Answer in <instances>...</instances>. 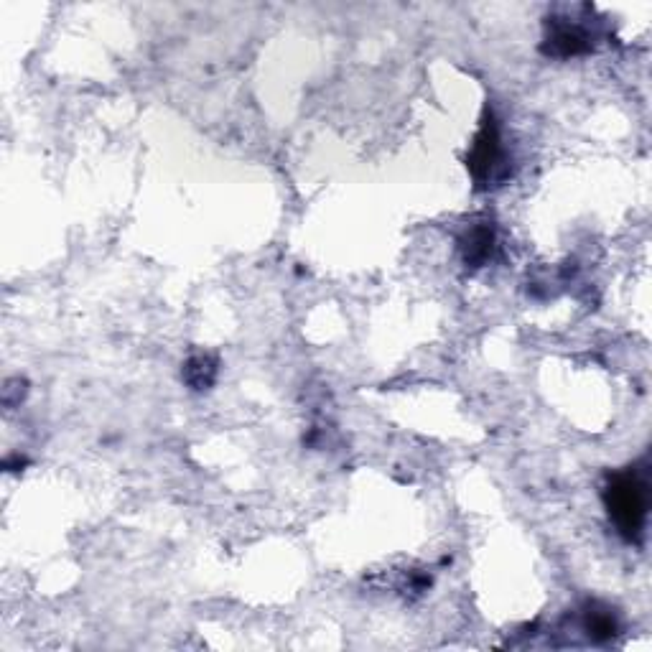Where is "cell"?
Masks as SVG:
<instances>
[{
    "mask_svg": "<svg viewBox=\"0 0 652 652\" xmlns=\"http://www.w3.org/2000/svg\"><path fill=\"white\" fill-rule=\"evenodd\" d=\"M604 507L627 543H640L647 523V482L637 469H622L607 479Z\"/></svg>",
    "mask_w": 652,
    "mask_h": 652,
    "instance_id": "6da1fadb",
    "label": "cell"
},
{
    "mask_svg": "<svg viewBox=\"0 0 652 652\" xmlns=\"http://www.w3.org/2000/svg\"><path fill=\"white\" fill-rule=\"evenodd\" d=\"M467 166L477 186H487L489 181H495L497 169L502 166V143L500 128H497V120L492 113L484 115L482 128H479L472 151L467 156Z\"/></svg>",
    "mask_w": 652,
    "mask_h": 652,
    "instance_id": "7a4b0ae2",
    "label": "cell"
},
{
    "mask_svg": "<svg viewBox=\"0 0 652 652\" xmlns=\"http://www.w3.org/2000/svg\"><path fill=\"white\" fill-rule=\"evenodd\" d=\"M589 49L591 36L581 23L568 21V18L548 23V36L546 44H543V51H546L548 57H579V54H584Z\"/></svg>",
    "mask_w": 652,
    "mask_h": 652,
    "instance_id": "3957f363",
    "label": "cell"
},
{
    "mask_svg": "<svg viewBox=\"0 0 652 652\" xmlns=\"http://www.w3.org/2000/svg\"><path fill=\"white\" fill-rule=\"evenodd\" d=\"M492 248H495V230L487 225H477L467 232V237L461 240V253H464V260L467 265H479L492 255Z\"/></svg>",
    "mask_w": 652,
    "mask_h": 652,
    "instance_id": "277c9868",
    "label": "cell"
},
{
    "mask_svg": "<svg viewBox=\"0 0 652 652\" xmlns=\"http://www.w3.org/2000/svg\"><path fill=\"white\" fill-rule=\"evenodd\" d=\"M584 630L594 642H607L619 635V619L609 607L591 604L584 614Z\"/></svg>",
    "mask_w": 652,
    "mask_h": 652,
    "instance_id": "5b68a950",
    "label": "cell"
},
{
    "mask_svg": "<svg viewBox=\"0 0 652 652\" xmlns=\"http://www.w3.org/2000/svg\"><path fill=\"white\" fill-rule=\"evenodd\" d=\"M217 377V360L209 355H197L186 362L184 380L192 385L194 390H207Z\"/></svg>",
    "mask_w": 652,
    "mask_h": 652,
    "instance_id": "8992f818",
    "label": "cell"
}]
</instances>
